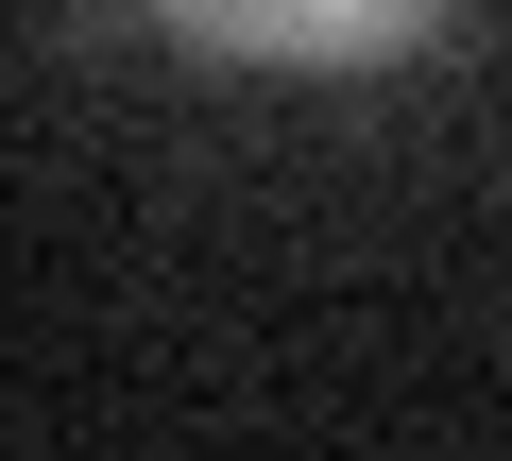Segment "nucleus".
Returning a JSON list of instances; mask_svg holds the SVG:
<instances>
[{"label": "nucleus", "instance_id": "f257e3e1", "mask_svg": "<svg viewBox=\"0 0 512 461\" xmlns=\"http://www.w3.org/2000/svg\"><path fill=\"white\" fill-rule=\"evenodd\" d=\"M154 18L205 52H256V69H359V52H410L444 0H154Z\"/></svg>", "mask_w": 512, "mask_h": 461}]
</instances>
